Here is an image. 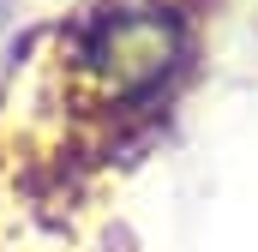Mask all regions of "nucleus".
Segmentation results:
<instances>
[{
  "instance_id": "obj_1",
  "label": "nucleus",
  "mask_w": 258,
  "mask_h": 252,
  "mask_svg": "<svg viewBox=\"0 0 258 252\" xmlns=\"http://www.w3.org/2000/svg\"><path fill=\"white\" fill-rule=\"evenodd\" d=\"M186 60V24L168 6H102L84 18L72 66L102 102H144Z\"/></svg>"
}]
</instances>
